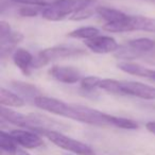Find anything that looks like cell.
Masks as SVG:
<instances>
[{
	"label": "cell",
	"instance_id": "obj_1",
	"mask_svg": "<svg viewBox=\"0 0 155 155\" xmlns=\"http://www.w3.org/2000/svg\"><path fill=\"white\" fill-rule=\"evenodd\" d=\"M95 2L96 0H58L53 5L41 10V16L50 21H58L83 8L94 5Z\"/></svg>",
	"mask_w": 155,
	"mask_h": 155
},
{
	"label": "cell",
	"instance_id": "obj_2",
	"mask_svg": "<svg viewBox=\"0 0 155 155\" xmlns=\"http://www.w3.org/2000/svg\"><path fill=\"white\" fill-rule=\"evenodd\" d=\"M85 54H86V51L84 49L74 47V46H54V47L47 48L39 52L38 55L34 58L32 68H41L53 61L69 58H79Z\"/></svg>",
	"mask_w": 155,
	"mask_h": 155
},
{
	"label": "cell",
	"instance_id": "obj_3",
	"mask_svg": "<svg viewBox=\"0 0 155 155\" xmlns=\"http://www.w3.org/2000/svg\"><path fill=\"white\" fill-rule=\"evenodd\" d=\"M43 134L45 137H47L52 143L64 150L70 151L72 153H75L78 155H95L93 149L89 146H87L84 142H81L77 139H73L71 137L64 135L58 131L53 130H44L39 132Z\"/></svg>",
	"mask_w": 155,
	"mask_h": 155
},
{
	"label": "cell",
	"instance_id": "obj_4",
	"mask_svg": "<svg viewBox=\"0 0 155 155\" xmlns=\"http://www.w3.org/2000/svg\"><path fill=\"white\" fill-rule=\"evenodd\" d=\"M155 49V41L147 37L131 39L115 52V56L124 60H134Z\"/></svg>",
	"mask_w": 155,
	"mask_h": 155
},
{
	"label": "cell",
	"instance_id": "obj_5",
	"mask_svg": "<svg viewBox=\"0 0 155 155\" xmlns=\"http://www.w3.org/2000/svg\"><path fill=\"white\" fill-rule=\"evenodd\" d=\"M121 95H129L146 100H155V87L134 81H120Z\"/></svg>",
	"mask_w": 155,
	"mask_h": 155
},
{
	"label": "cell",
	"instance_id": "obj_6",
	"mask_svg": "<svg viewBox=\"0 0 155 155\" xmlns=\"http://www.w3.org/2000/svg\"><path fill=\"white\" fill-rule=\"evenodd\" d=\"M34 104L38 108L44 110H47L52 114L58 115V116L66 117L69 110V104L63 102L62 100L50 98L47 96L39 95L34 99Z\"/></svg>",
	"mask_w": 155,
	"mask_h": 155
},
{
	"label": "cell",
	"instance_id": "obj_7",
	"mask_svg": "<svg viewBox=\"0 0 155 155\" xmlns=\"http://www.w3.org/2000/svg\"><path fill=\"white\" fill-rule=\"evenodd\" d=\"M85 45L89 50L99 54L116 52L119 48L118 43L114 37L105 36V35H98L94 38L85 41Z\"/></svg>",
	"mask_w": 155,
	"mask_h": 155
},
{
	"label": "cell",
	"instance_id": "obj_8",
	"mask_svg": "<svg viewBox=\"0 0 155 155\" xmlns=\"http://www.w3.org/2000/svg\"><path fill=\"white\" fill-rule=\"evenodd\" d=\"M0 116L3 120L18 125V127H27L30 130H32L34 127V118H33L32 114L25 115L21 113L15 112L13 110H10L9 107L1 106L0 107Z\"/></svg>",
	"mask_w": 155,
	"mask_h": 155
},
{
	"label": "cell",
	"instance_id": "obj_9",
	"mask_svg": "<svg viewBox=\"0 0 155 155\" xmlns=\"http://www.w3.org/2000/svg\"><path fill=\"white\" fill-rule=\"evenodd\" d=\"M14 141L26 149H36L43 146V139L36 133L27 130H13L10 133Z\"/></svg>",
	"mask_w": 155,
	"mask_h": 155
},
{
	"label": "cell",
	"instance_id": "obj_10",
	"mask_svg": "<svg viewBox=\"0 0 155 155\" xmlns=\"http://www.w3.org/2000/svg\"><path fill=\"white\" fill-rule=\"evenodd\" d=\"M49 74L58 82L66 84H73L81 80L80 71L69 66H53L50 68Z\"/></svg>",
	"mask_w": 155,
	"mask_h": 155
},
{
	"label": "cell",
	"instance_id": "obj_11",
	"mask_svg": "<svg viewBox=\"0 0 155 155\" xmlns=\"http://www.w3.org/2000/svg\"><path fill=\"white\" fill-rule=\"evenodd\" d=\"M127 29H129V32H131V31H146V32L155 33V18L129 15Z\"/></svg>",
	"mask_w": 155,
	"mask_h": 155
},
{
	"label": "cell",
	"instance_id": "obj_12",
	"mask_svg": "<svg viewBox=\"0 0 155 155\" xmlns=\"http://www.w3.org/2000/svg\"><path fill=\"white\" fill-rule=\"evenodd\" d=\"M120 70L124 71L130 74L137 75V77L146 78V79H150V80L155 81V70L154 69H149L146 67L141 66L139 64L136 63H131V62H121L117 65Z\"/></svg>",
	"mask_w": 155,
	"mask_h": 155
},
{
	"label": "cell",
	"instance_id": "obj_13",
	"mask_svg": "<svg viewBox=\"0 0 155 155\" xmlns=\"http://www.w3.org/2000/svg\"><path fill=\"white\" fill-rule=\"evenodd\" d=\"M33 55L24 48H18L13 53V62L25 74H30V68H32Z\"/></svg>",
	"mask_w": 155,
	"mask_h": 155
},
{
	"label": "cell",
	"instance_id": "obj_14",
	"mask_svg": "<svg viewBox=\"0 0 155 155\" xmlns=\"http://www.w3.org/2000/svg\"><path fill=\"white\" fill-rule=\"evenodd\" d=\"M96 13L106 21V24H113V22L122 21L127 17V14L119 11L117 9L108 7H97L96 8Z\"/></svg>",
	"mask_w": 155,
	"mask_h": 155
},
{
	"label": "cell",
	"instance_id": "obj_15",
	"mask_svg": "<svg viewBox=\"0 0 155 155\" xmlns=\"http://www.w3.org/2000/svg\"><path fill=\"white\" fill-rule=\"evenodd\" d=\"M0 103L2 106H12V107H21L25 105V100L16 94L5 89L0 88Z\"/></svg>",
	"mask_w": 155,
	"mask_h": 155
},
{
	"label": "cell",
	"instance_id": "obj_16",
	"mask_svg": "<svg viewBox=\"0 0 155 155\" xmlns=\"http://www.w3.org/2000/svg\"><path fill=\"white\" fill-rule=\"evenodd\" d=\"M11 85L17 93L21 94L26 97H33V99H35L37 96L41 95L37 87L35 85L29 84V83H25L21 81H13Z\"/></svg>",
	"mask_w": 155,
	"mask_h": 155
},
{
	"label": "cell",
	"instance_id": "obj_17",
	"mask_svg": "<svg viewBox=\"0 0 155 155\" xmlns=\"http://www.w3.org/2000/svg\"><path fill=\"white\" fill-rule=\"evenodd\" d=\"M99 33L100 31L95 27H82V28L75 29V30L69 32L68 36L72 37V38H82L88 41V39L98 36Z\"/></svg>",
	"mask_w": 155,
	"mask_h": 155
},
{
	"label": "cell",
	"instance_id": "obj_18",
	"mask_svg": "<svg viewBox=\"0 0 155 155\" xmlns=\"http://www.w3.org/2000/svg\"><path fill=\"white\" fill-rule=\"evenodd\" d=\"M0 147L3 152L9 155H16L18 153L16 142L11 137L10 133H5V131L0 132Z\"/></svg>",
	"mask_w": 155,
	"mask_h": 155
},
{
	"label": "cell",
	"instance_id": "obj_19",
	"mask_svg": "<svg viewBox=\"0 0 155 155\" xmlns=\"http://www.w3.org/2000/svg\"><path fill=\"white\" fill-rule=\"evenodd\" d=\"M108 121L110 124L113 127H119V129H124V130H136L138 129V123L134 120L127 118H123V117H117L113 116V115H108Z\"/></svg>",
	"mask_w": 155,
	"mask_h": 155
},
{
	"label": "cell",
	"instance_id": "obj_20",
	"mask_svg": "<svg viewBox=\"0 0 155 155\" xmlns=\"http://www.w3.org/2000/svg\"><path fill=\"white\" fill-rule=\"evenodd\" d=\"M99 87L103 89V91H107V93L115 94V95H121L120 81L114 80V79H104V80H101Z\"/></svg>",
	"mask_w": 155,
	"mask_h": 155
},
{
	"label": "cell",
	"instance_id": "obj_21",
	"mask_svg": "<svg viewBox=\"0 0 155 155\" xmlns=\"http://www.w3.org/2000/svg\"><path fill=\"white\" fill-rule=\"evenodd\" d=\"M94 13H96V8H94V5H89V7H85L83 9L77 11L75 13H73L69 17V19L74 20V21H80V20H84L89 18L91 16L94 15Z\"/></svg>",
	"mask_w": 155,
	"mask_h": 155
},
{
	"label": "cell",
	"instance_id": "obj_22",
	"mask_svg": "<svg viewBox=\"0 0 155 155\" xmlns=\"http://www.w3.org/2000/svg\"><path fill=\"white\" fill-rule=\"evenodd\" d=\"M100 82H101V79H99L98 77L91 75V77H86L81 80V87L83 89H85V91H91L93 89L99 87Z\"/></svg>",
	"mask_w": 155,
	"mask_h": 155
},
{
	"label": "cell",
	"instance_id": "obj_23",
	"mask_svg": "<svg viewBox=\"0 0 155 155\" xmlns=\"http://www.w3.org/2000/svg\"><path fill=\"white\" fill-rule=\"evenodd\" d=\"M12 1H13V2L20 3V5L47 8V7H49V5H53L55 1H58V0H12Z\"/></svg>",
	"mask_w": 155,
	"mask_h": 155
},
{
	"label": "cell",
	"instance_id": "obj_24",
	"mask_svg": "<svg viewBox=\"0 0 155 155\" xmlns=\"http://www.w3.org/2000/svg\"><path fill=\"white\" fill-rule=\"evenodd\" d=\"M18 13L24 17H35L38 15L39 10L38 8H30V7H24L19 10Z\"/></svg>",
	"mask_w": 155,
	"mask_h": 155
},
{
	"label": "cell",
	"instance_id": "obj_25",
	"mask_svg": "<svg viewBox=\"0 0 155 155\" xmlns=\"http://www.w3.org/2000/svg\"><path fill=\"white\" fill-rule=\"evenodd\" d=\"M12 33L11 27H10V24L5 20H1L0 21V41L1 39H5L9 36Z\"/></svg>",
	"mask_w": 155,
	"mask_h": 155
},
{
	"label": "cell",
	"instance_id": "obj_26",
	"mask_svg": "<svg viewBox=\"0 0 155 155\" xmlns=\"http://www.w3.org/2000/svg\"><path fill=\"white\" fill-rule=\"evenodd\" d=\"M146 127L149 132H151L152 134L155 135V121H150L146 124Z\"/></svg>",
	"mask_w": 155,
	"mask_h": 155
},
{
	"label": "cell",
	"instance_id": "obj_27",
	"mask_svg": "<svg viewBox=\"0 0 155 155\" xmlns=\"http://www.w3.org/2000/svg\"><path fill=\"white\" fill-rule=\"evenodd\" d=\"M18 154H19V155H30V154H28V153L25 152V151H22V150H19V151H18Z\"/></svg>",
	"mask_w": 155,
	"mask_h": 155
},
{
	"label": "cell",
	"instance_id": "obj_28",
	"mask_svg": "<svg viewBox=\"0 0 155 155\" xmlns=\"http://www.w3.org/2000/svg\"><path fill=\"white\" fill-rule=\"evenodd\" d=\"M147 1H150V2H154L155 3V0H147Z\"/></svg>",
	"mask_w": 155,
	"mask_h": 155
}]
</instances>
